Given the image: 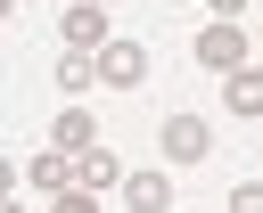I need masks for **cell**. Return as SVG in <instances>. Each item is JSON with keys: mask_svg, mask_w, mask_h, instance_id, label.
<instances>
[{"mask_svg": "<svg viewBox=\"0 0 263 213\" xmlns=\"http://www.w3.org/2000/svg\"><path fill=\"white\" fill-rule=\"evenodd\" d=\"M197 66H205V74H238V66H255V57H247V25H238V16H214V25L197 33Z\"/></svg>", "mask_w": 263, "mask_h": 213, "instance_id": "obj_1", "label": "cell"}, {"mask_svg": "<svg viewBox=\"0 0 263 213\" xmlns=\"http://www.w3.org/2000/svg\"><path fill=\"white\" fill-rule=\"evenodd\" d=\"M156 147H164V164H205L214 156V123L205 115H164L156 123Z\"/></svg>", "mask_w": 263, "mask_h": 213, "instance_id": "obj_2", "label": "cell"}, {"mask_svg": "<svg viewBox=\"0 0 263 213\" xmlns=\"http://www.w3.org/2000/svg\"><path fill=\"white\" fill-rule=\"evenodd\" d=\"M115 33H107V0H74L66 8V49H82V57H99Z\"/></svg>", "mask_w": 263, "mask_h": 213, "instance_id": "obj_3", "label": "cell"}, {"mask_svg": "<svg viewBox=\"0 0 263 213\" xmlns=\"http://www.w3.org/2000/svg\"><path fill=\"white\" fill-rule=\"evenodd\" d=\"M99 82H107V90H140V82H148V49H140V41H107V49H99Z\"/></svg>", "mask_w": 263, "mask_h": 213, "instance_id": "obj_4", "label": "cell"}, {"mask_svg": "<svg viewBox=\"0 0 263 213\" xmlns=\"http://www.w3.org/2000/svg\"><path fill=\"white\" fill-rule=\"evenodd\" d=\"M123 205H132V213H173V180H164V172H132V180H123Z\"/></svg>", "mask_w": 263, "mask_h": 213, "instance_id": "obj_5", "label": "cell"}, {"mask_svg": "<svg viewBox=\"0 0 263 213\" xmlns=\"http://www.w3.org/2000/svg\"><path fill=\"white\" fill-rule=\"evenodd\" d=\"M222 106H230V115H247V123H255V115H263V66H238V74H230V82H222Z\"/></svg>", "mask_w": 263, "mask_h": 213, "instance_id": "obj_6", "label": "cell"}, {"mask_svg": "<svg viewBox=\"0 0 263 213\" xmlns=\"http://www.w3.org/2000/svg\"><path fill=\"white\" fill-rule=\"evenodd\" d=\"M49 139H58V156H90V147H99V123H90V115H82V106H66V115H58V131H49Z\"/></svg>", "mask_w": 263, "mask_h": 213, "instance_id": "obj_7", "label": "cell"}, {"mask_svg": "<svg viewBox=\"0 0 263 213\" xmlns=\"http://www.w3.org/2000/svg\"><path fill=\"white\" fill-rule=\"evenodd\" d=\"M115 180H132V172H123V164H115L107 147H90V156H74V188H90V197H99V188H115Z\"/></svg>", "mask_w": 263, "mask_h": 213, "instance_id": "obj_8", "label": "cell"}, {"mask_svg": "<svg viewBox=\"0 0 263 213\" xmlns=\"http://www.w3.org/2000/svg\"><path fill=\"white\" fill-rule=\"evenodd\" d=\"M58 90H66V106H74L82 90H99V57H82V49H66V57H58Z\"/></svg>", "mask_w": 263, "mask_h": 213, "instance_id": "obj_9", "label": "cell"}, {"mask_svg": "<svg viewBox=\"0 0 263 213\" xmlns=\"http://www.w3.org/2000/svg\"><path fill=\"white\" fill-rule=\"evenodd\" d=\"M33 188H49V197H66L74 188V156H33V172H25Z\"/></svg>", "mask_w": 263, "mask_h": 213, "instance_id": "obj_10", "label": "cell"}, {"mask_svg": "<svg viewBox=\"0 0 263 213\" xmlns=\"http://www.w3.org/2000/svg\"><path fill=\"white\" fill-rule=\"evenodd\" d=\"M222 213H263V180H238V188H230V205H222Z\"/></svg>", "mask_w": 263, "mask_h": 213, "instance_id": "obj_11", "label": "cell"}, {"mask_svg": "<svg viewBox=\"0 0 263 213\" xmlns=\"http://www.w3.org/2000/svg\"><path fill=\"white\" fill-rule=\"evenodd\" d=\"M49 213H99V197L90 188H66V197H49Z\"/></svg>", "mask_w": 263, "mask_h": 213, "instance_id": "obj_12", "label": "cell"}, {"mask_svg": "<svg viewBox=\"0 0 263 213\" xmlns=\"http://www.w3.org/2000/svg\"><path fill=\"white\" fill-rule=\"evenodd\" d=\"M205 8H214V16H247V0H205Z\"/></svg>", "mask_w": 263, "mask_h": 213, "instance_id": "obj_13", "label": "cell"}, {"mask_svg": "<svg viewBox=\"0 0 263 213\" xmlns=\"http://www.w3.org/2000/svg\"><path fill=\"white\" fill-rule=\"evenodd\" d=\"M8 8H25V0H0V16H8Z\"/></svg>", "mask_w": 263, "mask_h": 213, "instance_id": "obj_14", "label": "cell"}, {"mask_svg": "<svg viewBox=\"0 0 263 213\" xmlns=\"http://www.w3.org/2000/svg\"><path fill=\"white\" fill-rule=\"evenodd\" d=\"M173 8H181V0H173Z\"/></svg>", "mask_w": 263, "mask_h": 213, "instance_id": "obj_15", "label": "cell"}]
</instances>
